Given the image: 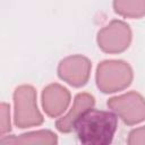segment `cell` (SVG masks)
<instances>
[{
	"mask_svg": "<svg viewBox=\"0 0 145 145\" xmlns=\"http://www.w3.org/2000/svg\"><path fill=\"white\" fill-rule=\"evenodd\" d=\"M118 118L109 111L86 109L74 122L72 129L80 143L86 145H108L117 131Z\"/></svg>",
	"mask_w": 145,
	"mask_h": 145,
	"instance_id": "6da1fadb",
	"label": "cell"
},
{
	"mask_svg": "<svg viewBox=\"0 0 145 145\" xmlns=\"http://www.w3.org/2000/svg\"><path fill=\"white\" fill-rule=\"evenodd\" d=\"M36 93L29 85H23L16 88L14 93L15 101V122L20 128L32 125H41L43 118L36 106Z\"/></svg>",
	"mask_w": 145,
	"mask_h": 145,
	"instance_id": "7a4b0ae2",
	"label": "cell"
},
{
	"mask_svg": "<svg viewBox=\"0 0 145 145\" xmlns=\"http://www.w3.org/2000/svg\"><path fill=\"white\" fill-rule=\"evenodd\" d=\"M91 62L88 59L75 56L62 60L58 67V74L61 79L67 80L72 86H83L89 76Z\"/></svg>",
	"mask_w": 145,
	"mask_h": 145,
	"instance_id": "3957f363",
	"label": "cell"
},
{
	"mask_svg": "<svg viewBox=\"0 0 145 145\" xmlns=\"http://www.w3.org/2000/svg\"><path fill=\"white\" fill-rule=\"evenodd\" d=\"M70 101V94L67 88L52 84L43 89L42 93V104L44 111L50 117H57L62 113Z\"/></svg>",
	"mask_w": 145,
	"mask_h": 145,
	"instance_id": "277c9868",
	"label": "cell"
},
{
	"mask_svg": "<svg viewBox=\"0 0 145 145\" xmlns=\"http://www.w3.org/2000/svg\"><path fill=\"white\" fill-rule=\"evenodd\" d=\"M94 104V97L87 93H79L75 97V103L72 109L69 111L67 116L59 119L56 122L58 130L61 133H69L72 130V125L75 120L88 108H92Z\"/></svg>",
	"mask_w": 145,
	"mask_h": 145,
	"instance_id": "5b68a950",
	"label": "cell"
},
{
	"mask_svg": "<svg viewBox=\"0 0 145 145\" xmlns=\"http://www.w3.org/2000/svg\"><path fill=\"white\" fill-rule=\"evenodd\" d=\"M125 23L120 22V20H113L110 23V25H108L105 28H103L106 33H109L111 36H104V35H99L97 37V42H99V46L105 51V52H121L123 50H126L128 48V45H126L125 43H122L121 41L117 40V34L125 27Z\"/></svg>",
	"mask_w": 145,
	"mask_h": 145,
	"instance_id": "8992f818",
	"label": "cell"
},
{
	"mask_svg": "<svg viewBox=\"0 0 145 145\" xmlns=\"http://www.w3.org/2000/svg\"><path fill=\"white\" fill-rule=\"evenodd\" d=\"M113 7L116 12L126 17H140L145 14V0H114Z\"/></svg>",
	"mask_w": 145,
	"mask_h": 145,
	"instance_id": "52a82bcc",
	"label": "cell"
}]
</instances>
